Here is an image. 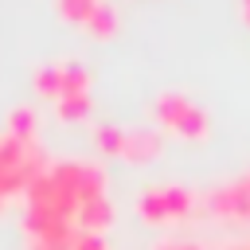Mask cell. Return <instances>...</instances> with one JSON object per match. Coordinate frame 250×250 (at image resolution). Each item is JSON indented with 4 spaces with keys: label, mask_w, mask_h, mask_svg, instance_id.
<instances>
[{
    "label": "cell",
    "mask_w": 250,
    "mask_h": 250,
    "mask_svg": "<svg viewBox=\"0 0 250 250\" xmlns=\"http://www.w3.org/2000/svg\"><path fill=\"white\" fill-rule=\"evenodd\" d=\"M152 117H156V125H160L164 133H172V137H180V141H203V137L211 133L207 109H203L199 102H191L184 90H164V94H156Z\"/></svg>",
    "instance_id": "1"
},
{
    "label": "cell",
    "mask_w": 250,
    "mask_h": 250,
    "mask_svg": "<svg viewBox=\"0 0 250 250\" xmlns=\"http://www.w3.org/2000/svg\"><path fill=\"white\" fill-rule=\"evenodd\" d=\"M191 207H195V191H191L188 184H152V188L141 191L137 203H133L137 219H145V223H152V227H160V223H180V219L191 215Z\"/></svg>",
    "instance_id": "2"
},
{
    "label": "cell",
    "mask_w": 250,
    "mask_h": 250,
    "mask_svg": "<svg viewBox=\"0 0 250 250\" xmlns=\"http://www.w3.org/2000/svg\"><path fill=\"white\" fill-rule=\"evenodd\" d=\"M203 207L215 215V219H227V223H250V191L242 180H227L219 188L207 191Z\"/></svg>",
    "instance_id": "3"
},
{
    "label": "cell",
    "mask_w": 250,
    "mask_h": 250,
    "mask_svg": "<svg viewBox=\"0 0 250 250\" xmlns=\"http://www.w3.org/2000/svg\"><path fill=\"white\" fill-rule=\"evenodd\" d=\"M160 152H164V133H160V129H148V125L125 129L121 160H129V164H148V160H156Z\"/></svg>",
    "instance_id": "4"
},
{
    "label": "cell",
    "mask_w": 250,
    "mask_h": 250,
    "mask_svg": "<svg viewBox=\"0 0 250 250\" xmlns=\"http://www.w3.org/2000/svg\"><path fill=\"white\" fill-rule=\"evenodd\" d=\"M113 199L109 195H94V199H86L82 203V211H78V234H94V238H102L109 227H113Z\"/></svg>",
    "instance_id": "5"
},
{
    "label": "cell",
    "mask_w": 250,
    "mask_h": 250,
    "mask_svg": "<svg viewBox=\"0 0 250 250\" xmlns=\"http://www.w3.org/2000/svg\"><path fill=\"white\" fill-rule=\"evenodd\" d=\"M31 90L43 98V102H59V94H62V59L59 62H39L35 66V74H31Z\"/></svg>",
    "instance_id": "6"
},
{
    "label": "cell",
    "mask_w": 250,
    "mask_h": 250,
    "mask_svg": "<svg viewBox=\"0 0 250 250\" xmlns=\"http://www.w3.org/2000/svg\"><path fill=\"white\" fill-rule=\"evenodd\" d=\"M121 31V12L109 4V0H102L98 8H94V16L86 20V35H94V39H113Z\"/></svg>",
    "instance_id": "7"
},
{
    "label": "cell",
    "mask_w": 250,
    "mask_h": 250,
    "mask_svg": "<svg viewBox=\"0 0 250 250\" xmlns=\"http://www.w3.org/2000/svg\"><path fill=\"white\" fill-rule=\"evenodd\" d=\"M4 125H8V137H16V141H35V133H39V113H35L31 105H12L8 117H4Z\"/></svg>",
    "instance_id": "8"
},
{
    "label": "cell",
    "mask_w": 250,
    "mask_h": 250,
    "mask_svg": "<svg viewBox=\"0 0 250 250\" xmlns=\"http://www.w3.org/2000/svg\"><path fill=\"white\" fill-rule=\"evenodd\" d=\"M90 109H94V94H62V98L55 102V117H59V121H66V125L86 121V117H90Z\"/></svg>",
    "instance_id": "9"
},
{
    "label": "cell",
    "mask_w": 250,
    "mask_h": 250,
    "mask_svg": "<svg viewBox=\"0 0 250 250\" xmlns=\"http://www.w3.org/2000/svg\"><path fill=\"white\" fill-rule=\"evenodd\" d=\"M94 148H98V156H121L125 129L121 125H94Z\"/></svg>",
    "instance_id": "10"
},
{
    "label": "cell",
    "mask_w": 250,
    "mask_h": 250,
    "mask_svg": "<svg viewBox=\"0 0 250 250\" xmlns=\"http://www.w3.org/2000/svg\"><path fill=\"white\" fill-rule=\"evenodd\" d=\"M102 0H55V12L66 20V23H78V27H86V20L94 16V8H98Z\"/></svg>",
    "instance_id": "11"
},
{
    "label": "cell",
    "mask_w": 250,
    "mask_h": 250,
    "mask_svg": "<svg viewBox=\"0 0 250 250\" xmlns=\"http://www.w3.org/2000/svg\"><path fill=\"white\" fill-rule=\"evenodd\" d=\"M160 250H199V246H195V242H164Z\"/></svg>",
    "instance_id": "12"
},
{
    "label": "cell",
    "mask_w": 250,
    "mask_h": 250,
    "mask_svg": "<svg viewBox=\"0 0 250 250\" xmlns=\"http://www.w3.org/2000/svg\"><path fill=\"white\" fill-rule=\"evenodd\" d=\"M238 8H242V20H246V27H250V0H238Z\"/></svg>",
    "instance_id": "13"
},
{
    "label": "cell",
    "mask_w": 250,
    "mask_h": 250,
    "mask_svg": "<svg viewBox=\"0 0 250 250\" xmlns=\"http://www.w3.org/2000/svg\"><path fill=\"white\" fill-rule=\"evenodd\" d=\"M238 180H242V184H246V191H250V172H242V176H238Z\"/></svg>",
    "instance_id": "14"
}]
</instances>
